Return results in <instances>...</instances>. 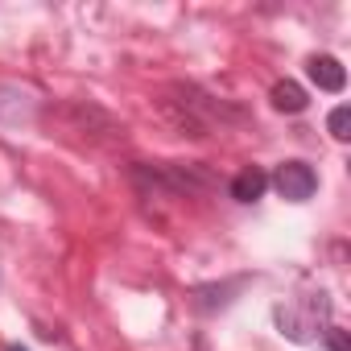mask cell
<instances>
[{
    "mask_svg": "<svg viewBox=\"0 0 351 351\" xmlns=\"http://www.w3.org/2000/svg\"><path fill=\"white\" fill-rule=\"evenodd\" d=\"M273 186H277V195H281L285 203H306V199L318 191V173H314L306 161H285V165H277V173H273Z\"/></svg>",
    "mask_w": 351,
    "mask_h": 351,
    "instance_id": "obj_2",
    "label": "cell"
},
{
    "mask_svg": "<svg viewBox=\"0 0 351 351\" xmlns=\"http://www.w3.org/2000/svg\"><path fill=\"white\" fill-rule=\"evenodd\" d=\"M326 322V298H310L302 306H277V326L289 335V339H310L318 326Z\"/></svg>",
    "mask_w": 351,
    "mask_h": 351,
    "instance_id": "obj_1",
    "label": "cell"
},
{
    "mask_svg": "<svg viewBox=\"0 0 351 351\" xmlns=\"http://www.w3.org/2000/svg\"><path fill=\"white\" fill-rule=\"evenodd\" d=\"M322 335H326V343H330V351H351V347H347V335H343L339 326H326Z\"/></svg>",
    "mask_w": 351,
    "mask_h": 351,
    "instance_id": "obj_7",
    "label": "cell"
},
{
    "mask_svg": "<svg viewBox=\"0 0 351 351\" xmlns=\"http://www.w3.org/2000/svg\"><path fill=\"white\" fill-rule=\"evenodd\" d=\"M9 351H25V347H21V343H13V347H9Z\"/></svg>",
    "mask_w": 351,
    "mask_h": 351,
    "instance_id": "obj_8",
    "label": "cell"
},
{
    "mask_svg": "<svg viewBox=\"0 0 351 351\" xmlns=\"http://www.w3.org/2000/svg\"><path fill=\"white\" fill-rule=\"evenodd\" d=\"M306 104H310V99H306V91H302L293 79H281V83L273 87V108H277V112H306Z\"/></svg>",
    "mask_w": 351,
    "mask_h": 351,
    "instance_id": "obj_5",
    "label": "cell"
},
{
    "mask_svg": "<svg viewBox=\"0 0 351 351\" xmlns=\"http://www.w3.org/2000/svg\"><path fill=\"white\" fill-rule=\"evenodd\" d=\"M306 71H310V79L318 83V91H343V87H347V71H343V62L330 58V54H314V58L306 62Z\"/></svg>",
    "mask_w": 351,
    "mask_h": 351,
    "instance_id": "obj_3",
    "label": "cell"
},
{
    "mask_svg": "<svg viewBox=\"0 0 351 351\" xmlns=\"http://www.w3.org/2000/svg\"><path fill=\"white\" fill-rule=\"evenodd\" d=\"M265 191H269V173L256 169V165H244L232 178V199H240V203H256Z\"/></svg>",
    "mask_w": 351,
    "mask_h": 351,
    "instance_id": "obj_4",
    "label": "cell"
},
{
    "mask_svg": "<svg viewBox=\"0 0 351 351\" xmlns=\"http://www.w3.org/2000/svg\"><path fill=\"white\" fill-rule=\"evenodd\" d=\"M330 136L335 141H347L351 136V108H335L330 112Z\"/></svg>",
    "mask_w": 351,
    "mask_h": 351,
    "instance_id": "obj_6",
    "label": "cell"
}]
</instances>
